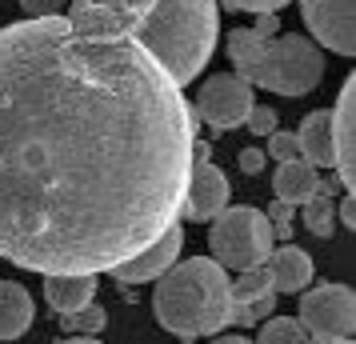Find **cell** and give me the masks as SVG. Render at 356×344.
<instances>
[{"label": "cell", "instance_id": "cell-19", "mask_svg": "<svg viewBox=\"0 0 356 344\" xmlns=\"http://www.w3.org/2000/svg\"><path fill=\"white\" fill-rule=\"evenodd\" d=\"M104 325H108V312L100 309L97 300L84 304V309H76V312H68V316H60V328H65L68 336H92V332H100Z\"/></svg>", "mask_w": 356, "mask_h": 344}, {"label": "cell", "instance_id": "cell-12", "mask_svg": "<svg viewBox=\"0 0 356 344\" xmlns=\"http://www.w3.org/2000/svg\"><path fill=\"white\" fill-rule=\"evenodd\" d=\"M264 268L273 272V293H280V296L305 293L308 284H312V256L296 245H280L276 252H268Z\"/></svg>", "mask_w": 356, "mask_h": 344}, {"label": "cell", "instance_id": "cell-25", "mask_svg": "<svg viewBox=\"0 0 356 344\" xmlns=\"http://www.w3.org/2000/svg\"><path fill=\"white\" fill-rule=\"evenodd\" d=\"M289 0H225V8H232V13H257V17H264V13H280Z\"/></svg>", "mask_w": 356, "mask_h": 344}, {"label": "cell", "instance_id": "cell-6", "mask_svg": "<svg viewBox=\"0 0 356 344\" xmlns=\"http://www.w3.org/2000/svg\"><path fill=\"white\" fill-rule=\"evenodd\" d=\"M308 344L353 341L356 328V293L348 284H316L312 293H300V316Z\"/></svg>", "mask_w": 356, "mask_h": 344}, {"label": "cell", "instance_id": "cell-28", "mask_svg": "<svg viewBox=\"0 0 356 344\" xmlns=\"http://www.w3.org/2000/svg\"><path fill=\"white\" fill-rule=\"evenodd\" d=\"M20 4H24V13H33V17H56L65 0H20Z\"/></svg>", "mask_w": 356, "mask_h": 344}, {"label": "cell", "instance_id": "cell-9", "mask_svg": "<svg viewBox=\"0 0 356 344\" xmlns=\"http://www.w3.org/2000/svg\"><path fill=\"white\" fill-rule=\"evenodd\" d=\"M328 129H332V164L344 181V193H356V81L348 76L337 97V108H328Z\"/></svg>", "mask_w": 356, "mask_h": 344}, {"label": "cell", "instance_id": "cell-26", "mask_svg": "<svg viewBox=\"0 0 356 344\" xmlns=\"http://www.w3.org/2000/svg\"><path fill=\"white\" fill-rule=\"evenodd\" d=\"M76 4H97V8H124V13H136V17H145L148 8L156 4V0H76Z\"/></svg>", "mask_w": 356, "mask_h": 344}, {"label": "cell", "instance_id": "cell-27", "mask_svg": "<svg viewBox=\"0 0 356 344\" xmlns=\"http://www.w3.org/2000/svg\"><path fill=\"white\" fill-rule=\"evenodd\" d=\"M236 164H241L244 177H257L260 168H264V152H260V148H244L241 156H236Z\"/></svg>", "mask_w": 356, "mask_h": 344}, {"label": "cell", "instance_id": "cell-17", "mask_svg": "<svg viewBox=\"0 0 356 344\" xmlns=\"http://www.w3.org/2000/svg\"><path fill=\"white\" fill-rule=\"evenodd\" d=\"M232 288V304H244V300H260V296H276L273 293V272L257 264V268H244L236 284H228Z\"/></svg>", "mask_w": 356, "mask_h": 344}, {"label": "cell", "instance_id": "cell-22", "mask_svg": "<svg viewBox=\"0 0 356 344\" xmlns=\"http://www.w3.org/2000/svg\"><path fill=\"white\" fill-rule=\"evenodd\" d=\"M268 156L273 161H296L300 156V148H296V132H284V129H276V132H268Z\"/></svg>", "mask_w": 356, "mask_h": 344}, {"label": "cell", "instance_id": "cell-2", "mask_svg": "<svg viewBox=\"0 0 356 344\" xmlns=\"http://www.w3.org/2000/svg\"><path fill=\"white\" fill-rule=\"evenodd\" d=\"M216 36H220L216 0H156L132 28V40L180 88L193 84L200 76V68L209 65Z\"/></svg>", "mask_w": 356, "mask_h": 344}, {"label": "cell", "instance_id": "cell-14", "mask_svg": "<svg viewBox=\"0 0 356 344\" xmlns=\"http://www.w3.org/2000/svg\"><path fill=\"white\" fill-rule=\"evenodd\" d=\"M321 188V172L312 168L308 161H284L280 168H276V177H273V193L276 200H284V204H305V200H312V193Z\"/></svg>", "mask_w": 356, "mask_h": 344}, {"label": "cell", "instance_id": "cell-18", "mask_svg": "<svg viewBox=\"0 0 356 344\" xmlns=\"http://www.w3.org/2000/svg\"><path fill=\"white\" fill-rule=\"evenodd\" d=\"M257 344H308L305 328L296 325V316H268L260 325Z\"/></svg>", "mask_w": 356, "mask_h": 344}, {"label": "cell", "instance_id": "cell-11", "mask_svg": "<svg viewBox=\"0 0 356 344\" xmlns=\"http://www.w3.org/2000/svg\"><path fill=\"white\" fill-rule=\"evenodd\" d=\"M180 245H184V229H168L161 240H156V245H148L140 256L116 264L113 280H116V284H124V288H132V284H148V280H161L164 272L180 261Z\"/></svg>", "mask_w": 356, "mask_h": 344}, {"label": "cell", "instance_id": "cell-24", "mask_svg": "<svg viewBox=\"0 0 356 344\" xmlns=\"http://www.w3.org/2000/svg\"><path fill=\"white\" fill-rule=\"evenodd\" d=\"M244 124H248V132H257V136H268V132H276V113L268 104H252Z\"/></svg>", "mask_w": 356, "mask_h": 344}, {"label": "cell", "instance_id": "cell-7", "mask_svg": "<svg viewBox=\"0 0 356 344\" xmlns=\"http://www.w3.org/2000/svg\"><path fill=\"white\" fill-rule=\"evenodd\" d=\"M248 108H252V84H244L236 72H216V76H209V81L200 84L196 104H193L196 120L212 124L216 132L241 129L244 120H248Z\"/></svg>", "mask_w": 356, "mask_h": 344}, {"label": "cell", "instance_id": "cell-13", "mask_svg": "<svg viewBox=\"0 0 356 344\" xmlns=\"http://www.w3.org/2000/svg\"><path fill=\"white\" fill-rule=\"evenodd\" d=\"M33 296L17 280H0V341H17L33 325Z\"/></svg>", "mask_w": 356, "mask_h": 344}, {"label": "cell", "instance_id": "cell-32", "mask_svg": "<svg viewBox=\"0 0 356 344\" xmlns=\"http://www.w3.org/2000/svg\"><path fill=\"white\" fill-rule=\"evenodd\" d=\"M212 344H252L248 336H220V341H212Z\"/></svg>", "mask_w": 356, "mask_h": 344}, {"label": "cell", "instance_id": "cell-5", "mask_svg": "<svg viewBox=\"0 0 356 344\" xmlns=\"http://www.w3.org/2000/svg\"><path fill=\"white\" fill-rule=\"evenodd\" d=\"M209 245L216 252V264L220 268L244 272V268H257V264L268 261V252H273V224L264 220L260 208L228 204L225 213L212 216Z\"/></svg>", "mask_w": 356, "mask_h": 344}, {"label": "cell", "instance_id": "cell-30", "mask_svg": "<svg viewBox=\"0 0 356 344\" xmlns=\"http://www.w3.org/2000/svg\"><path fill=\"white\" fill-rule=\"evenodd\" d=\"M193 164H212V148H209V140H193Z\"/></svg>", "mask_w": 356, "mask_h": 344}, {"label": "cell", "instance_id": "cell-1", "mask_svg": "<svg viewBox=\"0 0 356 344\" xmlns=\"http://www.w3.org/2000/svg\"><path fill=\"white\" fill-rule=\"evenodd\" d=\"M193 104L132 36L56 17L0 28V256L97 277L177 229Z\"/></svg>", "mask_w": 356, "mask_h": 344}, {"label": "cell", "instance_id": "cell-16", "mask_svg": "<svg viewBox=\"0 0 356 344\" xmlns=\"http://www.w3.org/2000/svg\"><path fill=\"white\" fill-rule=\"evenodd\" d=\"M44 296H49L52 312L68 316V312L92 304V296H97V277H44Z\"/></svg>", "mask_w": 356, "mask_h": 344}, {"label": "cell", "instance_id": "cell-31", "mask_svg": "<svg viewBox=\"0 0 356 344\" xmlns=\"http://www.w3.org/2000/svg\"><path fill=\"white\" fill-rule=\"evenodd\" d=\"M340 213H344V229H353V224H356V204H353V197H344V208H340Z\"/></svg>", "mask_w": 356, "mask_h": 344}, {"label": "cell", "instance_id": "cell-29", "mask_svg": "<svg viewBox=\"0 0 356 344\" xmlns=\"http://www.w3.org/2000/svg\"><path fill=\"white\" fill-rule=\"evenodd\" d=\"M276 28H280V20H276V13H264V17H260V24L252 28V33H257L260 40H264V36H273Z\"/></svg>", "mask_w": 356, "mask_h": 344}, {"label": "cell", "instance_id": "cell-10", "mask_svg": "<svg viewBox=\"0 0 356 344\" xmlns=\"http://www.w3.org/2000/svg\"><path fill=\"white\" fill-rule=\"evenodd\" d=\"M228 197H232V184H228V177L216 168V164H193L180 216H188V220H196V224H200V220H212L216 213L228 208Z\"/></svg>", "mask_w": 356, "mask_h": 344}, {"label": "cell", "instance_id": "cell-3", "mask_svg": "<svg viewBox=\"0 0 356 344\" xmlns=\"http://www.w3.org/2000/svg\"><path fill=\"white\" fill-rule=\"evenodd\" d=\"M232 280L225 268L209 256H188L177 261L156 284L152 309L164 332H172L180 341H200V336H216L228 328V312H232Z\"/></svg>", "mask_w": 356, "mask_h": 344}, {"label": "cell", "instance_id": "cell-21", "mask_svg": "<svg viewBox=\"0 0 356 344\" xmlns=\"http://www.w3.org/2000/svg\"><path fill=\"white\" fill-rule=\"evenodd\" d=\"M276 309V296H260V300H244V304H232L228 312V325H260L268 320Z\"/></svg>", "mask_w": 356, "mask_h": 344}, {"label": "cell", "instance_id": "cell-23", "mask_svg": "<svg viewBox=\"0 0 356 344\" xmlns=\"http://www.w3.org/2000/svg\"><path fill=\"white\" fill-rule=\"evenodd\" d=\"M264 220H268V224H273V240L276 236H280V240H289L292 232V204H284V200H273V204H268V213H264Z\"/></svg>", "mask_w": 356, "mask_h": 344}, {"label": "cell", "instance_id": "cell-4", "mask_svg": "<svg viewBox=\"0 0 356 344\" xmlns=\"http://www.w3.org/2000/svg\"><path fill=\"white\" fill-rule=\"evenodd\" d=\"M228 60L244 84L280 97H305L324 81V52L296 33H280V40H260L252 28H236L228 33Z\"/></svg>", "mask_w": 356, "mask_h": 344}, {"label": "cell", "instance_id": "cell-8", "mask_svg": "<svg viewBox=\"0 0 356 344\" xmlns=\"http://www.w3.org/2000/svg\"><path fill=\"white\" fill-rule=\"evenodd\" d=\"M300 17L324 49L340 56L356 52V0H300Z\"/></svg>", "mask_w": 356, "mask_h": 344}, {"label": "cell", "instance_id": "cell-15", "mask_svg": "<svg viewBox=\"0 0 356 344\" xmlns=\"http://www.w3.org/2000/svg\"><path fill=\"white\" fill-rule=\"evenodd\" d=\"M296 148L300 161H308L316 172L321 164H332V129H328V108H312L296 129Z\"/></svg>", "mask_w": 356, "mask_h": 344}, {"label": "cell", "instance_id": "cell-20", "mask_svg": "<svg viewBox=\"0 0 356 344\" xmlns=\"http://www.w3.org/2000/svg\"><path fill=\"white\" fill-rule=\"evenodd\" d=\"M305 229L316 236H332V197H324L321 188L312 193V200H305Z\"/></svg>", "mask_w": 356, "mask_h": 344}, {"label": "cell", "instance_id": "cell-34", "mask_svg": "<svg viewBox=\"0 0 356 344\" xmlns=\"http://www.w3.org/2000/svg\"><path fill=\"white\" fill-rule=\"evenodd\" d=\"M332 344H353V341H332Z\"/></svg>", "mask_w": 356, "mask_h": 344}, {"label": "cell", "instance_id": "cell-33", "mask_svg": "<svg viewBox=\"0 0 356 344\" xmlns=\"http://www.w3.org/2000/svg\"><path fill=\"white\" fill-rule=\"evenodd\" d=\"M65 344H100V341H88V336H72V341H65Z\"/></svg>", "mask_w": 356, "mask_h": 344}]
</instances>
